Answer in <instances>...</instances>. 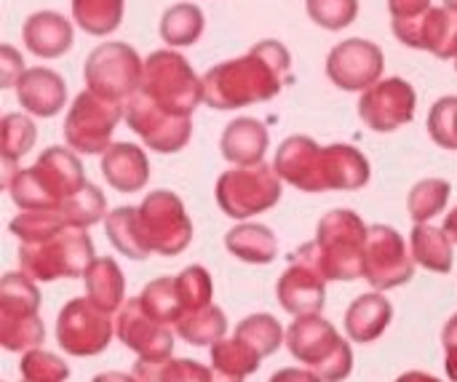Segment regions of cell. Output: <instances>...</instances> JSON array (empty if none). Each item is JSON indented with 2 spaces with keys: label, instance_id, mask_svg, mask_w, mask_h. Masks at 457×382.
<instances>
[{
  "label": "cell",
  "instance_id": "cell-29",
  "mask_svg": "<svg viewBox=\"0 0 457 382\" xmlns=\"http://www.w3.org/2000/svg\"><path fill=\"white\" fill-rule=\"evenodd\" d=\"M137 382H212V372L187 359H163V361H139L134 367Z\"/></svg>",
  "mask_w": 457,
  "mask_h": 382
},
{
  "label": "cell",
  "instance_id": "cell-41",
  "mask_svg": "<svg viewBox=\"0 0 457 382\" xmlns=\"http://www.w3.org/2000/svg\"><path fill=\"white\" fill-rule=\"evenodd\" d=\"M428 131L436 145L457 150V96H442L428 115Z\"/></svg>",
  "mask_w": 457,
  "mask_h": 382
},
{
  "label": "cell",
  "instance_id": "cell-16",
  "mask_svg": "<svg viewBox=\"0 0 457 382\" xmlns=\"http://www.w3.org/2000/svg\"><path fill=\"white\" fill-rule=\"evenodd\" d=\"M126 120L145 139V145L155 153H177L187 145L193 134L190 118L166 115L139 94L126 99Z\"/></svg>",
  "mask_w": 457,
  "mask_h": 382
},
{
  "label": "cell",
  "instance_id": "cell-50",
  "mask_svg": "<svg viewBox=\"0 0 457 382\" xmlns=\"http://www.w3.org/2000/svg\"><path fill=\"white\" fill-rule=\"evenodd\" d=\"M244 378H233V375H225V372H217L212 370V382H241Z\"/></svg>",
  "mask_w": 457,
  "mask_h": 382
},
{
  "label": "cell",
  "instance_id": "cell-39",
  "mask_svg": "<svg viewBox=\"0 0 457 382\" xmlns=\"http://www.w3.org/2000/svg\"><path fill=\"white\" fill-rule=\"evenodd\" d=\"M62 214L72 228H88V225H94V222H99L104 217V195L88 182L78 195H72L64 203Z\"/></svg>",
  "mask_w": 457,
  "mask_h": 382
},
{
  "label": "cell",
  "instance_id": "cell-49",
  "mask_svg": "<svg viewBox=\"0 0 457 382\" xmlns=\"http://www.w3.org/2000/svg\"><path fill=\"white\" fill-rule=\"evenodd\" d=\"M445 230H447V236L457 244V209L455 212H450V217H447V222H445Z\"/></svg>",
  "mask_w": 457,
  "mask_h": 382
},
{
  "label": "cell",
  "instance_id": "cell-45",
  "mask_svg": "<svg viewBox=\"0 0 457 382\" xmlns=\"http://www.w3.org/2000/svg\"><path fill=\"white\" fill-rule=\"evenodd\" d=\"M445 351H447V372L457 382V316L445 327Z\"/></svg>",
  "mask_w": 457,
  "mask_h": 382
},
{
  "label": "cell",
  "instance_id": "cell-22",
  "mask_svg": "<svg viewBox=\"0 0 457 382\" xmlns=\"http://www.w3.org/2000/svg\"><path fill=\"white\" fill-rule=\"evenodd\" d=\"M102 174L107 185L118 193H137L150 179V163L142 147L118 142L102 155Z\"/></svg>",
  "mask_w": 457,
  "mask_h": 382
},
{
  "label": "cell",
  "instance_id": "cell-48",
  "mask_svg": "<svg viewBox=\"0 0 457 382\" xmlns=\"http://www.w3.org/2000/svg\"><path fill=\"white\" fill-rule=\"evenodd\" d=\"M396 382H439L436 378H428L423 372H410V375H402Z\"/></svg>",
  "mask_w": 457,
  "mask_h": 382
},
{
  "label": "cell",
  "instance_id": "cell-35",
  "mask_svg": "<svg viewBox=\"0 0 457 382\" xmlns=\"http://www.w3.org/2000/svg\"><path fill=\"white\" fill-rule=\"evenodd\" d=\"M450 182L445 179H423L412 187L410 198H407V209H410V217L418 222V225H426L431 217H436L439 212H445L447 201H450Z\"/></svg>",
  "mask_w": 457,
  "mask_h": 382
},
{
  "label": "cell",
  "instance_id": "cell-7",
  "mask_svg": "<svg viewBox=\"0 0 457 382\" xmlns=\"http://www.w3.org/2000/svg\"><path fill=\"white\" fill-rule=\"evenodd\" d=\"M19 260L24 268V276H32L37 281H54L62 276H86V270L94 262V246L83 228H64L62 233L37 241V244H21Z\"/></svg>",
  "mask_w": 457,
  "mask_h": 382
},
{
  "label": "cell",
  "instance_id": "cell-38",
  "mask_svg": "<svg viewBox=\"0 0 457 382\" xmlns=\"http://www.w3.org/2000/svg\"><path fill=\"white\" fill-rule=\"evenodd\" d=\"M177 289H179V297H182L185 316L193 313V311H201V308H209L212 305V278H209V273L201 265L185 268L177 276Z\"/></svg>",
  "mask_w": 457,
  "mask_h": 382
},
{
  "label": "cell",
  "instance_id": "cell-24",
  "mask_svg": "<svg viewBox=\"0 0 457 382\" xmlns=\"http://www.w3.org/2000/svg\"><path fill=\"white\" fill-rule=\"evenodd\" d=\"M394 319V308L380 295H364L359 297L345 316V332L356 343H372L378 340Z\"/></svg>",
  "mask_w": 457,
  "mask_h": 382
},
{
  "label": "cell",
  "instance_id": "cell-3",
  "mask_svg": "<svg viewBox=\"0 0 457 382\" xmlns=\"http://www.w3.org/2000/svg\"><path fill=\"white\" fill-rule=\"evenodd\" d=\"M370 228L348 209L329 212L319 222L316 241L297 249L289 260L316 268L327 281H353L364 276Z\"/></svg>",
  "mask_w": 457,
  "mask_h": 382
},
{
  "label": "cell",
  "instance_id": "cell-42",
  "mask_svg": "<svg viewBox=\"0 0 457 382\" xmlns=\"http://www.w3.org/2000/svg\"><path fill=\"white\" fill-rule=\"evenodd\" d=\"M21 378L24 382H64L70 378V367L46 351H29L21 359Z\"/></svg>",
  "mask_w": 457,
  "mask_h": 382
},
{
  "label": "cell",
  "instance_id": "cell-26",
  "mask_svg": "<svg viewBox=\"0 0 457 382\" xmlns=\"http://www.w3.org/2000/svg\"><path fill=\"white\" fill-rule=\"evenodd\" d=\"M225 246L244 262L265 265L276 257L278 241L265 225H241L225 236Z\"/></svg>",
  "mask_w": 457,
  "mask_h": 382
},
{
  "label": "cell",
  "instance_id": "cell-33",
  "mask_svg": "<svg viewBox=\"0 0 457 382\" xmlns=\"http://www.w3.org/2000/svg\"><path fill=\"white\" fill-rule=\"evenodd\" d=\"M236 337L244 345H249L260 359H265L284 343V329L273 316L260 313V316H249L246 321H241L236 329Z\"/></svg>",
  "mask_w": 457,
  "mask_h": 382
},
{
  "label": "cell",
  "instance_id": "cell-5",
  "mask_svg": "<svg viewBox=\"0 0 457 382\" xmlns=\"http://www.w3.org/2000/svg\"><path fill=\"white\" fill-rule=\"evenodd\" d=\"M139 96L174 118H190L204 99V80L177 51H153L145 59Z\"/></svg>",
  "mask_w": 457,
  "mask_h": 382
},
{
  "label": "cell",
  "instance_id": "cell-32",
  "mask_svg": "<svg viewBox=\"0 0 457 382\" xmlns=\"http://www.w3.org/2000/svg\"><path fill=\"white\" fill-rule=\"evenodd\" d=\"M225 329H228L225 313L214 305L193 311V313L182 316L177 324L179 337H185L190 345H217L222 340Z\"/></svg>",
  "mask_w": 457,
  "mask_h": 382
},
{
  "label": "cell",
  "instance_id": "cell-28",
  "mask_svg": "<svg viewBox=\"0 0 457 382\" xmlns=\"http://www.w3.org/2000/svg\"><path fill=\"white\" fill-rule=\"evenodd\" d=\"M72 19L88 35H110L120 27L123 0H72Z\"/></svg>",
  "mask_w": 457,
  "mask_h": 382
},
{
  "label": "cell",
  "instance_id": "cell-17",
  "mask_svg": "<svg viewBox=\"0 0 457 382\" xmlns=\"http://www.w3.org/2000/svg\"><path fill=\"white\" fill-rule=\"evenodd\" d=\"M118 337L123 340L126 348L142 356V361H163L171 359L174 351V337L171 327L155 321L137 300H129V305L120 308L118 313Z\"/></svg>",
  "mask_w": 457,
  "mask_h": 382
},
{
  "label": "cell",
  "instance_id": "cell-36",
  "mask_svg": "<svg viewBox=\"0 0 457 382\" xmlns=\"http://www.w3.org/2000/svg\"><path fill=\"white\" fill-rule=\"evenodd\" d=\"M64 228H72L62 212H21L13 222H11V233L21 241V244H37L46 241L56 233H62Z\"/></svg>",
  "mask_w": 457,
  "mask_h": 382
},
{
  "label": "cell",
  "instance_id": "cell-10",
  "mask_svg": "<svg viewBox=\"0 0 457 382\" xmlns=\"http://www.w3.org/2000/svg\"><path fill=\"white\" fill-rule=\"evenodd\" d=\"M37 289L35 284L21 273H8L3 278L0 289V308H3V327H0V343L5 351H29L35 348L46 329L37 319Z\"/></svg>",
  "mask_w": 457,
  "mask_h": 382
},
{
  "label": "cell",
  "instance_id": "cell-30",
  "mask_svg": "<svg viewBox=\"0 0 457 382\" xmlns=\"http://www.w3.org/2000/svg\"><path fill=\"white\" fill-rule=\"evenodd\" d=\"M204 32V11L193 3L171 5L161 19V37L169 46H193Z\"/></svg>",
  "mask_w": 457,
  "mask_h": 382
},
{
  "label": "cell",
  "instance_id": "cell-47",
  "mask_svg": "<svg viewBox=\"0 0 457 382\" xmlns=\"http://www.w3.org/2000/svg\"><path fill=\"white\" fill-rule=\"evenodd\" d=\"M94 382H137V380H134V375L129 378V375H123V372H107V375H96Z\"/></svg>",
  "mask_w": 457,
  "mask_h": 382
},
{
  "label": "cell",
  "instance_id": "cell-46",
  "mask_svg": "<svg viewBox=\"0 0 457 382\" xmlns=\"http://www.w3.org/2000/svg\"><path fill=\"white\" fill-rule=\"evenodd\" d=\"M270 382H324L319 375L313 372H305V370H281L276 372Z\"/></svg>",
  "mask_w": 457,
  "mask_h": 382
},
{
  "label": "cell",
  "instance_id": "cell-9",
  "mask_svg": "<svg viewBox=\"0 0 457 382\" xmlns=\"http://www.w3.org/2000/svg\"><path fill=\"white\" fill-rule=\"evenodd\" d=\"M145 62L129 43H102L96 46L83 67L88 91L112 102L131 99L139 91Z\"/></svg>",
  "mask_w": 457,
  "mask_h": 382
},
{
  "label": "cell",
  "instance_id": "cell-34",
  "mask_svg": "<svg viewBox=\"0 0 457 382\" xmlns=\"http://www.w3.org/2000/svg\"><path fill=\"white\" fill-rule=\"evenodd\" d=\"M260 356L244 345L238 337L233 340H220L217 345H212V370L233 375V378H246L252 372L260 370Z\"/></svg>",
  "mask_w": 457,
  "mask_h": 382
},
{
  "label": "cell",
  "instance_id": "cell-52",
  "mask_svg": "<svg viewBox=\"0 0 457 382\" xmlns=\"http://www.w3.org/2000/svg\"><path fill=\"white\" fill-rule=\"evenodd\" d=\"M455 67H457V56H455Z\"/></svg>",
  "mask_w": 457,
  "mask_h": 382
},
{
  "label": "cell",
  "instance_id": "cell-25",
  "mask_svg": "<svg viewBox=\"0 0 457 382\" xmlns=\"http://www.w3.org/2000/svg\"><path fill=\"white\" fill-rule=\"evenodd\" d=\"M83 278H86L88 300L96 308H102L104 313H112L115 308L123 305V273L115 265V260H110V257L94 260Z\"/></svg>",
  "mask_w": 457,
  "mask_h": 382
},
{
  "label": "cell",
  "instance_id": "cell-44",
  "mask_svg": "<svg viewBox=\"0 0 457 382\" xmlns=\"http://www.w3.org/2000/svg\"><path fill=\"white\" fill-rule=\"evenodd\" d=\"M434 0H388V11L394 16V24L396 21H412V19H420L426 11H431Z\"/></svg>",
  "mask_w": 457,
  "mask_h": 382
},
{
  "label": "cell",
  "instance_id": "cell-1",
  "mask_svg": "<svg viewBox=\"0 0 457 382\" xmlns=\"http://www.w3.org/2000/svg\"><path fill=\"white\" fill-rule=\"evenodd\" d=\"M107 238L112 246L131 257L145 260L147 254H179L193 238V222L185 214L182 201L169 190L150 193L142 206H120L107 214Z\"/></svg>",
  "mask_w": 457,
  "mask_h": 382
},
{
  "label": "cell",
  "instance_id": "cell-23",
  "mask_svg": "<svg viewBox=\"0 0 457 382\" xmlns=\"http://www.w3.org/2000/svg\"><path fill=\"white\" fill-rule=\"evenodd\" d=\"M220 147L233 166H257L268 150V129L257 118H238L228 123Z\"/></svg>",
  "mask_w": 457,
  "mask_h": 382
},
{
  "label": "cell",
  "instance_id": "cell-8",
  "mask_svg": "<svg viewBox=\"0 0 457 382\" xmlns=\"http://www.w3.org/2000/svg\"><path fill=\"white\" fill-rule=\"evenodd\" d=\"M281 201V177L276 169L238 166L220 177L217 182V203L233 220H246L252 214H262Z\"/></svg>",
  "mask_w": 457,
  "mask_h": 382
},
{
  "label": "cell",
  "instance_id": "cell-13",
  "mask_svg": "<svg viewBox=\"0 0 457 382\" xmlns=\"http://www.w3.org/2000/svg\"><path fill=\"white\" fill-rule=\"evenodd\" d=\"M112 324L110 313L96 308L88 297L72 300L56 324V340L70 356H96L110 345Z\"/></svg>",
  "mask_w": 457,
  "mask_h": 382
},
{
  "label": "cell",
  "instance_id": "cell-18",
  "mask_svg": "<svg viewBox=\"0 0 457 382\" xmlns=\"http://www.w3.org/2000/svg\"><path fill=\"white\" fill-rule=\"evenodd\" d=\"M394 35L420 51H431L439 59H455L457 56V13L445 8H431L420 19L412 21H396Z\"/></svg>",
  "mask_w": 457,
  "mask_h": 382
},
{
  "label": "cell",
  "instance_id": "cell-6",
  "mask_svg": "<svg viewBox=\"0 0 457 382\" xmlns=\"http://www.w3.org/2000/svg\"><path fill=\"white\" fill-rule=\"evenodd\" d=\"M287 343H289L292 356L313 367L324 382H340L351 375L353 356H351L348 343L340 340L335 327L319 313L300 316L289 327Z\"/></svg>",
  "mask_w": 457,
  "mask_h": 382
},
{
  "label": "cell",
  "instance_id": "cell-27",
  "mask_svg": "<svg viewBox=\"0 0 457 382\" xmlns=\"http://www.w3.org/2000/svg\"><path fill=\"white\" fill-rule=\"evenodd\" d=\"M410 244H412L415 262H420L423 268H428L434 273H450V268H453V238L447 236V230H439L431 225H415Z\"/></svg>",
  "mask_w": 457,
  "mask_h": 382
},
{
  "label": "cell",
  "instance_id": "cell-37",
  "mask_svg": "<svg viewBox=\"0 0 457 382\" xmlns=\"http://www.w3.org/2000/svg\"><path fill=\"white\" fill-rule=\"evenodd\" d=\"M35 145V123L19 112H8L0 123V150L8 163H16Z\"/></svg>",
  "mask_w": 457,
  "mask_h": 382
},
{
  "label": "cell",
  "instance_id": "cell-51",
  "mask_svg": "<svg viewBox=\"0 0 457 382\" xmlns=\"http://www.w3.org/2000/svg\"><path fill=\"white\" fill-rule=\"evenodd\" d=\"M445 5H447L450 11H455L457 13V0H445Z\"/></svg>",
  "mask_w": 457,
  "mask_h": 382
},
{
  "label": "cell",
  "instance_id": "cell-15",
  "mask_svg": "<svg viewBox=\"0 0 457 382\" xmlns=\"http://www.w3.org/2000/svg\"><path fill=\"white\" fill-rule=\"evenodd\" d=\"M415 88L402 78L378 80L359 99V115L372 131H396L415 118Z\"/></svg>",
  "mask_w": 457,
  "mask_h": 382
},
{
  "label": "cell",
  "instance_id": "cell-11",
  "mask_svg": "<svg viewBox=\"0 0 457 382\" xmlns=\"http://www.w3.org/2000/svg\"><path fill=\"white\" fill-rule=\"evenodd\" d=\"M123 107L120 102L96 96L91 91L78 94V99L72 102L67 118H64V142L86 155H96V153H107L110 137L120 120Z\"/></svg>",
  "mask_w": 457,
  "mask_h": 382
},
{
  "label": "cell",
  "instance_id": "cell-20",
  "mask_svg": "<svg viewBox=\"0 0 457 382\" xmlns=\"http://www.w3.org/2000/svg\"><path fill=\"white\" fill-rule=\"evenodd\" d=\"M324 276L305 265V262H295L289 265V270L281 276L278 281V300L281 305L295 313V316H313L324 308Z\"/></svg>",
  "mask_w": 457,
  "mask_h": 382
},
{
  "label": "cell",
  "instance_id": "cell-31",
  "mask_svg": "<svg viewBox=\"0 0 457 382\" xmlns=\"http://www.w3.org/2000/svg\"><path fill=\"white\" fill-rule=\"evenodd\" d=\"M142 308L161 324H177L185 316L182 308V297L177 289V278H158L153 284H147L139 295Z\"/></svg>",
  "mask_w": 457,
  "mask_h": 382
},
{
  "label": "cell",
  "instance_id": "cell-43",
  "mask_svg": "<svg viewBox=\"0 0 457 382\" xmlns=\"http://www.w3.org/2000/svg\"><path fill=\"white\" fill-rule=\"evenodd\" d=\"M24 75V64H21V54L13 46H3L0 48V86L11 88L19 83V78Z\"/></svg>",
  "mask_w": 457,
  "mask_h": 382
},
{
  "label": "cell",
  "instance_id": "cell-21",
  "mask_svg": "<svg viewBox=\"0 0 457 382\" xmlns=\"http://www.w3.org/2000/svg\"><path fill=\"white\" fill-rule=\"evenodd\" d=\"M21 40L40 59L64 56L72 48V24L56 11H37L21 27Z\"/></svg>",
  "mask_w": 457,
  "mask_h": 382
},
{
  "label": "cell",
  "instance_id": "cell-2",
  "mask_svg": "<svg viewBox=\"0 0 457 382\" xmlns=\"http://www.w3.org/2000/svg\"><path fill=\"white\" fill-rule=\"evenodd\" d=\"M292 80V56L287 46L262 40L246 56L222 62L204 75V102L217 110L249 107L273 99Z\"/></svg>",
  "mask_w": 457,
  "mask_h": 382
},
{
  "label": "cell",
  "instance_id": "cell-12",
  "mask_svg": "<svg viewBox=\"0 0 457 382\" xmlns=\"http://www.w3.org/2000/svg\"><path fill=\"white\" fill-rule=\"evenodd\" d=\"M415 276L412 254L407 252V241L402 233L386 225H372L364 254V278L375 289H396Z\"/></svg>",
  "mask_w": 457,
  "mask_h": 382
},
{
  "label": "cell",
  "instance_id": "cell-40",
  "mask_svg": "<svg viewBox=\"0 0 457 382\" xmlns=\"http://www.w3.org/2000/svg\"><path fill=\"white\" fill-rule=\"evenodd\" d=\"M308 16L324 29H343L359 13V0H305Z\"/></svg>",
  "mask_w": 457,
  "mask_h": 382
},
{
  "label": "cell",
  "instance_id": "cell-4",
  "mask_svg": "<svg viewBox=\"0 0 457 382\" xmlns=\"http://www.w3.org/2000/svg\"><path fill=\"white\" fill-rule=\"evenodd\" d=\"M86 185L78 155L64 147H48L35 166L16 171L8 190L21 212H62Z\"/></svg>",
  "mask_w": 457,
  "mask_h": 382
},
{
  "label": "cell",
  "instance_id": "cell-14",
  "mask_svg": "<svg viewBox=\"0 0 457 382\" xmlns=\"http://www.w3.org/2000/svg\"><path fill=\"white\" fill-rule=\"evenodd\" d=\"M383 51L372 40L351 37L337 43L327 56V75L337 88L367 91L383 75Z\"/></svg>",
  "mask_w": 457,
  "mask_h": 382
},
{
  "label": "cell",
  "instance_id": "cell-19",
  "mask_svg": "<svg viewBox=\"0 0 457 382\" xmlns=\"http://www.w3.org/2000/svg\"><path fill=\"white\" fill-rule=\"evenodd\" d=\"M16 96L21 107L37 118H54L67 104L64 78L48 67H29L16 83Z\"/></svg>",
  "mask_w": 457,
  "mask_h": 382
}]
</instances>
